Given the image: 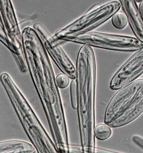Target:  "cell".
<instances>
[{
  "instance_id": "6da1fadb",
  "label": "cell",
  "mask_w": 143,
  "mask_h": 153,
  "mask_svg": "<svg viewBox=\"0 0 143 153\" xmlns=\"http://www.w3.org/2000/svg\"><path fill=\"white\" fill-rule=\"evenodd\" d=\"M77 112L83 153H94L96 147L95 102L96 65L91 47L83 45L76 62Z\"/></svg>"
},
{
  "instance_id": "7a4b0ae2",
  "label": "cell",
  "mask_w": 143,
  "mask_h": 153,
  "mask_svg": "<svg viewBox=\"0 0 143 153\" xmlns=\"http://www.w3.org/2000/svg\"><path fill=\"white\" fill-rule=\"evenodd\" d=\"M143 113V79L136 80L120 89L109 102L104 122L112 128L127 125Z\"/></svg>"
},
{
  "instance_id": "3957f363",
  "label": "cell",
  "mask_w": 143,
  "mask_h": 153,
  "mask_svg": "<svg viewBox=\"0 0 143 153\" xmlns=\"http://www.w3.org/2000/svg\"><path fill=\"white\" fill-rule=\"evenodd\" d=\"M9 98L24 130L38 153H59L53 141L22 91L17 90Z\"/></svg>"
},
{
  "instance_id": "277c9868",
  "label": "cell",
  "mask_w": 143,
  "mask_h": 153,
  "mask_svg": "<svg viewBox=\"0 0 143 153\" xmlns=\"http://www.w3.org/2000/svg\"><path fill=\"white\" fill-rule=\"evenodd\" d=\"M59 40L118 51H137L143 46V43L135 37L96 32L66 36Z\"/></svg>"
},
{
  "instance_id": "5b68a950",
  "label": "cell",
  "mask_w": 143,
  "mask_h": 153,
  "mask_svg": "<svg viewBox=\"0 0 143 153\" xmlns=\"http://www.w3.org/2000/svg\"><path fill=\"white\" fill-rule=\"evenodd\" d=\"M121 7L119 1L106 4L86 13L69 25L58 30L52 37L59 39L90 32L111 18Z\"/></svg>"
},
{
  "instance_id": "8992f818",
  "label": "cell",
  "mask_w": 143,
  "mask_h": 153,
  "mask_svg": "<svg viewBox=\"0 0 143 153\" xmlns=\"http://www.w3.org/2000/svg\"><path fill=\"white\" fill-rule=\"evenodd\" d=\"M0 40L11 52L13 57L25 56L22 30L17 22L11 1L0 2Z\"/></svg>"
},
{
  "instance_id": "52a82bcc",
  "label": "cell",
  "mask_w": 143,
  "mask_h": 153,
  "mask_svg": "<svg viewBox=\"0 0 143 153\" xmlns=\"http://www.w3.org/2000/svg\"><path fill=\"white\" fill-rule=\"evenodd\" d=\"M33 28L42 41L47 53L59 69L71 79L76 80V68L60 46L61 44L66 42L50 36L40 24L35 23Z\"/></svg>"
},
{
  "instance_id": "ba28073f",
  "label": "cell",
  "mask_w": 143,
  "mask_h": 153,
  "mask_svg": "<svg viewBox=\"0 0 143 153\" xmlns=\"http://www.w3.org/2000/svg\"><path fill=\"white\" fill-rule=\"evenodd\" d=\"M119 1L136 38L143 43V17L139 10L137 2L133 0Z\"/></svg>"
},
{
  "instance_id": "9c48e42d",
  "label": "cell",
  "mask_w": 143,
  "mask_h": 153,
  "mask_svg": "<svg viewBox=\"0 0 143 153\" xmlns=\"http://www.w3.org/2000/svg\"><path fill=\"white\" fill-rule=\"evenodd\" d=\"M0 153H38L32 144L25 141L12 140L0 143Z\"/></svg>"
},
{
  "instance_id": "30bf717a",
  "label": "cell",
  "mask_w": 143,
  "mask_h": 153,
  "mask_svg": "<svg viewBox=\"0 0 143 153\" xmlns=\"http://www.w3.org/2000/svg\"><path fill=\"white\" fill-rule=\"evenodd\" d=\"M94 132L97 139L100 140H105L110 137L112 131L110 127L106 124L102 123L95 127Z\"/></svg>"
},
{
  "instance_id": "8fae6325",
  "label": "cell",
  "mask_w": 143,
  "mask_h": 153,
  "mask_svg": "<svg viewBox=\"0 0 143 153\" xmlns=\"http://www.w3.org/2000/svg\"><path fill=\"white\" fill-rule=\"evenodd\" d=\"M112 22L114 27L121 30L126 27L128 21L124 13L119 10L112 16Z\"/></svg>"
},
{
  "instance_id": "7c38bea8",
  "label": "cell",
  "mask_w": 143,
  "mask_h": 153,
  "mask_svg": "<svg viewBox=\"0 0 143 153\" xmlns=\"http://www.w3.org/2000/svg\"><path fill=\"white\" fill-rule=\"evenodd\" d=\"M71 105L75 110L77 108V93L76 80H72L70 86Z\"/></svg>"
},
{
  "instance_id": "4fadbf2b",
  "label": "cell",
  "mask_w": 143,
  "mask_h": 153,
  "mask_svg": "<svg viewBox=\"0 0 143 153\" xmlns=\"http://www.w3.org/2000/svg\"><path fill=\"white\" fill-rule=\"evenodd\" d=\"M70 79L69 76L64 74H59L56 78V83L58 88L61 89L67 88L70 84Z\"/></svg>"
},
{
  "instance_id": "5bb4252c",
  "label": "cell",
  "mask_w": 143,
  "mask_h": 153,
  "mask_svg": "<svg viewBox=\"0 0 143 153\" xmlns=\"http://www.w3.org/2000/svg\"><path fill=\"white\" fill-rule=\"evenodd\" d=\"M132 141L136 146L143 150V137L135 135L132 137Z\"/></svg>"
},
{
  "instance_id": "9a60e30c",
  "label": "cell",
  "mask_w": 143,
  "mask_h": 153,
  "mask_svg": "<svg viewBox=\"0 0 143 153\" xmlns=\"http://www.w3.org/2000/svg\"><path fill=\"white\" fill-rule=\"evenodd\" d=\"M69 153H82L81 145H70Z\"/></svg>"
},
{
  "instance_id": "2e32d148",
  "label": "cell",
  "mask_w": 143,
  "mask_h": 153,
  "mask_svg": "<svg viewBox=\"0 0 143 153\" xmlns=\"http://www.w3.org/2000/svg\"><path fill=\"white\" fill-rule=\"evenodd\" d=\"M94 153H121L115 152L112 151L103 149L96 148Z\"/></svg>"
},
{
  "instance_id": "e0dca14e",
  "label": "cell",
  "mask_w": 143,
  "mask_h": 153,
  "mask_svg": "<svg viewBox=\"0 0 143 153\" xmlns=\"http://www.w3.org/2000/svg\"><path fill=\"white\" fill-rule=\"evenodd\" d=\"M138 8L141 15L143 17V1L140 3Z\"/></svg>"
}]
</instances>
